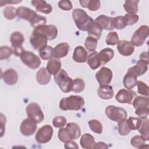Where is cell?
Segmentation results:
<instances>
[{
	"mask_svg": "<svg viewBox=\"0 0 149 149\" xmlns=\"http://www.w3.org/2000/svg\"><path fill=\"white\" fill-rule=\"evenodd\" d=\"M72 17L77 28L81 31H87L94 23L93 19L81 9H75L72 12Z\"/></svg>",
	"mask_w": 149,
	"mask_h": 149,
	"instance_id": "obj_1",
	"label": "cell"
},
{
	"mask_svg": "<svg viewBox=\"0 0 149 149\" xmlns=\"http://www.w3.org/2000/svg\"><path fill=\"white\" fill-rule=\"evenodd\" d=\"M84 105L83 98L80 95H70L68 97L63 98L59 102V108L62 111L73 110L79 111Z\"/></svg>",
	"mask_w": 149,
	"mask_h": 149,
	"instance_id": "obj_2",
	"label": "cell"
},
{
	"mask_svg": "<svg viewBox=\"0 0 149 149\" xmlns=\"http://www.w3.org/2000/svg\"><path fill=\"white\" fill-rule=\"evenodd\" d=\"M54 80L63 93H69L72 91L73 80L68 76L65 70L61 69V70L54 75Z\"/></svg>",
	"mask_w": 149,
	"mask_h": 149,
	"instance_id": "obj_3",
	"label": "cell"
},
{
	"mask_svg": "<svg viewBox=\"0 0 149 149\" xmlns=\"http://www.w3.org/2000/svg\"><path fill=\"white\" fill-rule=\"evenodd\" d=\"M105 112L110 120L117 122L126 119L127 116V112L125 109L114 105L108 106L105 108Z\"/></svg>",
	"mask_w": 149,
	"mask_h": 149,
	"instance_id": "obj_4",
	"label": "cell"
},
{
	"mask_svg": "<svg viewBox=\"0 0 149 149\" xmlns=\"http://www.w3.org/2000/svg\"><path fill=\"white\" fill-rule=\"evenodd\" d=\"M19 56L22 62L31 69H36L41 65V60L38 56L33 52L26 51L24 49Z\"/></svg>",
	"mask_w": 149,
	"mask_h": 149,
	"instance_id": "obj_5",
	"label": "cell"
},
{
	"mask_svg": "<svg viewBox=\"0 0 149 149\" xmlns=\"http://www.w3.org/2000/svg\"><path fill=\"white\" fill-rule=\"evenodd\" d=\"M149 34V28L147 25H142L133 33L131 38L132 44L136 47L141 46Z\"/></svg>",
	"mask_w": 149,
	"mask_h": 149,
	"instance_id": "obj_6",
	"label": "cell"
},
{
	"mask_svg": "<svg viewBox=\"0 0 149 149\" xmlns=\"http://www.w3.org/2000/svg\"><path fill=\"white\" fill-rule=\"evenodd\" d=\"M28 118L35 121L37 123L41 122L44 119V113L40 106L36 102L30 103L26 109Z\"/></svg>",
	"mask_w": 149,
	"mask_h": 149,
	"instance_id": "obj_7",
	"label": "cell"
},
{
	"mask_svg": "<svg viewBox=\"0 0 149 149\" xmlns=\"http://www.w3.org/2000/svg\"><path fill=\"white\" fill-rule=\"evenodd\" d=\"M24 38L20 31H14L12 33L10 37V41L13 48V53L15 55L19 56L24 49L22 47V44L24 42Z\"/></svg>",
	"mask_w": 149,
	"mask_h": 149,
	"instance_id": "obj_8",
	"label": "cell"
},
{
	"mask_svg": "<svg viewBox=\"0 0 149 149\" xmlns=\"http://www.w3.org/2000/svg\"><path fill=\"white\" fill-rule=\"evenodd\" d=\"M53 129L51 126L45 125L38 129L36 134V140L40 144H45L50 141L53 135Z\"/></svg>",
	"mask_w": 149,
	"mask_h": 149,
	"instance_id": "obj_9",
	"label": "cell"
},
{
	"mask_svg": "<svg viewBox=\"0 0 149 149\" xmlns=\"http://www.w3.org/2000/svg\"><path fill=\"white\" fill-rule=\"evenodd\" d=\"M47 41L48 39L44 35L33 30L30 38V42L34 49L40 50L47 46Z\"/></svg>",
	"mask_w": 149,
	"mask_h": 149,
	"instance_id": "obj_10",
	"label": "cell"
},
{
	"mask_svg": "<svg viewBox=\"0 0 149 149\" xmlns=\"http://www.w3.org/2000/svg\"><path fill=\"white\" fill-rule=\"evenodd\" d=\"M34 31L44 35L48 40H54L58 35V29L54 25H42L34 28Z\"/></svg>",
	"mask_w": 149,
	"mask_h": 149,
	"instance_id": "obj_11",
	"label": "cell"
},
{
	"mask_svg": "<svg viewBox=\"0 0 149 149\" xmlns=\"http://www.w3.org/2000/svg\"><path fill=\"white\" fill-rule=\"evenodd\" d=\"M136 96V93L133 90L121 89L116 94L115 98L119 103L131 104Z\"/></svg>",
	"mask_w": 149,
	"mask_h": 149,
	"instance_id": "obj_12",
	"label": "cell"
},
{
	"mask_svg": "<svg viewBox=\"0 0 149 149\" xmlns=\"http://www.w3.org/2000/svg\"><path fill=\"white\" fill-rule=\"evenodd\" d=\"M95 78L100 86L108 85L112 79V70L108 68L102 67L96 73Z\"/></svg>",
	"mask_w": 149,
	"mask_h": 149,
	"instance_id": "obj_13",
	"label": "cell"
},
{
	"mask_svg": "<svg viewBox=\"0 0 149 149\" xmlns=\"http://www.w3.org/2000/svg\"><path fill=\"white\" fill-rule=\"evenodd\" d=\"M36 129L37 123L29 118L24 119L20 126V132L24 136H30L33 135Z\"/></svg>",
	"mask_w": 149,
	"mask_h": 149,
	"instance_id": "obj_14",
	"label": "cell"
},
{
	"mask_svg": "<svg viewBox=\"0 0 149 149\" xmlns=\"http://www.w3.org/2000/svg\"><path fill=\"white\" fill-rule=\"evenodd\" d=\"M17 16L20 19L29 21L31 24L37 18L38 15L30 8L20 6L17 9Z\"/></svg>",
	"mask_w": 149,
	"mask_h": 149,
	"instance_id": "obj_15",
	"label": "cell"
},
{
	"mask_svg": "<svg viewBox=\"0 0 149 149\" xmlns=\"http://www.w3.org/2000/svg\"><path fill=\"white\" fill-rule=\"evenodd\" d=\"M148 61H146L143 59H139L136 65L130 68L127 72L132 73L135 75L136 77L143 75L148 69Z\"/></svg>",
	"mask_w": 149,
	"mask_h": 149,
	"instance_id": "obj_16",
	"label": "cell"
},
{
	"mask_svg": "<svg viewBox=\"0 0 149 149\" xmlns=\"http://www.w3.org/2000/svg\"><path fill=\"white\" fill-rule=\"evenodd\" d=\"M117 49L120 54L125 56H130L134 51V47L130 41L127 40L119 41Z\"/></svg>",
	"mask_w": 149,
	"mask_h": 149,
	"instance_id": "obj_17",
	"label": "cell"
},
{
	"mask_svg": "<svg viewBox=\"0 0 149 149\" xmlns=\"http://www.w3.org/2000/svg\"><path fill=\"white\" fill-rule=\"evenodd\" d=\"M94 22L97 23L102 30H111L114 29L113 26V17L105 15H100L94 20Z\"/></svg>",
	"mask_w": 149,
	"mask_h": 149,
	"instance_id": "obj_18",
	"label": "cell"
},
{
	"mask_svg": "<svg viewBox=\"0 0 149 149\" xmlns=\"http://www.w3.org/2000/svg\"><path fill=\"white\" fill-rule=\"evenodd\" d=\"M2 79L6 84L12 86L15 84L17 81L18 75L15 70L8 69L2 74Z\"/></svg>",
	"mask_w": 149,
	"mask_h": 149,
	"instance_id": "obj_19",
	"label": "cell"
},
{
	"mask_svg": "<svg viewBox=\"0 0 149 149\" xmlns=\"http://www.w3.org/2000/svg\"><path fill=\"white\" fill-rule=\"evenodd\" d=\"M32 6L35 7L36 10L45 14L50 13L52 10V8L50 4L43 0H33L31 2Z\"/></svg>",
	"mask_w": 149,
	"mask_h": 149,
	"instance_id": "obj_20",
	"label": "cell"
},
{
	"mask_svg": "<svg viewBox=\"0 0 149 149\" xmlns=\"http://www.w3.org/2000/svg\"><path fill=\"white\" fill-rule=\"evenodd\" d=\"M69 45L66 42L58 44L54 48L53 57L56 59H61L66 56L69 52Z\"/></svg>",
	"mask_w": 149,
	"mask_h": 149,
	"instance_id": "obj_21",
	"label": "cell"
},
{
	"mask_svg": "<svg viewBox=\"0 0 149 149\" xmlns=\"http://www.w3.org/2000/svg\"><path fill=\"white\" fill-rule=\"evenodd\" d=\"M87 52L82 46L76 47L73 52V59L77 63H84L87 59Z\"/></svg>",
	"mask_w": 149,
	"mask_h": 149,
	"instance_id": "obj_22",
	"label": "cell"
},
{
	"mask_svg": "<svg viewBox=\"0 0 149 149\" xmlns=\"http://www.w3.org/2000/svg\"><path fill=\"white\" fill-rule=\"evenodd\" d=\"M97 93L99 97L103 100H109L114 95V91L112 87L108 84L100 86Z\"/></svg>",
	"mask_w": 149,
	"mask_h": 149,
	"instance_id": "obj_23",
	"label": "cell"
},
{
	"mask_svg": "<svg viewBox=\"0 0 149 149\" xmlns=\"http://www.w3.org/2000/svg\"><path fill=\"white\" fill-rule=\"evenodd\" d=\"M66 129L68 131L70 140H76L81 135V130L76 123L70 122L66 125Z\"/></svg>",
	"mask_w": 149,
	"mask_h": 149,
	"instance_id": "obj_24",
	"label": "cell"
},
{
	"mask_svg": "<svg viewBox=\"0 0 149 149\" xmlns=\"http://www.w3.org/2000/svg\"><path fill=\"white\" fill-rule=\"evenodd\" d=\"M37 81L41 85L47 84L51 80V74L47 68H41L36 74Z\"/></svg>",
	"mask_w": 149,
	"mask_h": 149,
	"instance_id": "obj_25",
	"label": "cell"
},
{
	"mask_svg": "<svg viewBox=\"0 0 149 149\" xmlns=\"http://www.w3.org/2000/svg\"><path fill=\"white\" fill-rule=\"evenodd\" d=\"M80 144L83 148L93 149L95 144L94 137L89 133H85L82 135L80 140Z\"/></svg>",
	"mask_w": 149,
	"mask_h": 149,
	"instance_id": "obj_26",
	"label": "cell"
},
{
	"mask_svg": "<svg viewBox=\"0 0 149 149\" xmlns=\"http://www.w3.org/2000/svg\"><path fill=\"white\" fill-rule=\"evenodd\" d=\"M61 62L56 58L50 59L47 65V69L50 74L55 75L61 68Z\"/></svg>",
	"mask_w": 149,
	"mask_h": 149,
	"instance_id": "obj_27",
	"label": "cell"
},
{
	"mask_svg": "<svg viewBox=\"0 0 149 149\" xmlns=\"http://www.w3.org/2000/svg\"><path fill=\"white\" fill-rule=\"evenodd\" d=\"M98 56L101 61V65H104L113 58L114 56V51L110 48H106L100 51Z\"/></svg>",
	"mask_w": 149,
	"mask_h": 149,
	"instance_id": "obj_28",
	"label": "cell"
},
{
	"mask_svg": "<svg viewBox=\"0 0 149 149\" xmlns=\"http://www.w3.org/2000/svg\"><path fill=\"white\" fill-rule=\"evenodd\" d=\"M87 63L93 70H95L101 65V61L98 56V53L94 51L88 55Z\"/></svg>",
	"mask_w": 149,
	"mask_h": 149,
	"instance_id": "obj_29",
	"label": "cell"
},
{
	"mask_svg": "<svg viewBox=\"0 0 149 149\" xmlns=\"http://www.w3.org/2000/svg\"><path fill=\"white\" fill-rule=\"evenodd\" d=\"M137 77L132 73L127 72L123 80L124 87L128 90H131L137 84Z\"/></svg>",
	"mask_w": 149,
	"mask_h": 149,
	"instance_id": "obj_30",
	"label": "cell"
},
{
	"mask_svg": "<svg viewBox=\"0 0 149 149\" xmlns=\"http://www.w3.org/2000/svg\"><path fill=\"white\" fill-rule=\"evenodd\" d=\"M138 0L126 1L123 4L125 11L129 15H136L138 11Z\"/></svg>",
	"mask_w": 149,
	"mask_h": 149,
	"instance_id": "obj_31",
	"label": "cell"
},
{
	"mask_svg": "<svg viewBox=\"0 0 149 149\" xmlns=\"http://www.w3.org/2000/svg\"><path fill=\"white\" fill-rule=\"evenodd\" d=\"M102 31V29L94 20V23L87 30V34L88 37H91L97 40L100 38L101 36Z\"/></svg>",
	"mask_w": 149,
	"mask_h": 149,
	"instance_id": "obj_32",
	"label": "cell"
},
{
	"mask_svg": "<svg viewBox=\"0 0 149 149\" xmlns=\"http://www.w3.org/2000/svg\"><path fill=\"white\" fill-rule=\"evenodd\" d=\"M79 3L83 8H87L91 11L98 10L101 6V2L98 0H83L79 1Z\"/></svg>",
	"mask_w": 149,
	"mask_h": 149,
	"instance_id": "obj_33",
	"label": "cell"
},
{
	"mask_svg": "<svg viewBox=\"0 0 149 149\" xmlns=\"http://www.w3.org/2000/svg\"><path fill=\"white\" fill-rule=\"evenodd\" d=\"M141 122L139 128L137 129L139 132L141 134L142 137L145 141H148L149 140V123L148 119L147 118L141 119Z\"/></svg>",
	"mask_w": 149,
	"mask_h": 149,
	"instance_id": "obj_34",
	"label": "cell"
},
{
	"mask_svg": "<svg viewBox=\"0 0 149 149\" xmlns=\"http://www.w3.org/2000/svg\"><path fill=\"white\" fill-rule=\"evenodd\" d=\"M148 98L142 96H136L132 104L134 109H138L144 107H148Z\"/></svg>",
	"mask_w": 149,
	"mask_h": 149,
	"instance_id": "obj_35",
	"label": "cell"
},
{
	"mask_svg": "<svg viewBox=\"0 0 149 149\" xmlns=\"http://www.w3.org/2000/svg\"><path fill=\"white\" fill-rule=\"evenodd\" d=\"M54 48L49 45H47L39 50V55L43 60H48L53 57Z\"/></svg>",
	"mask_w": 149,
	"mask_h": 149,
	"instance_id": "obj_36",
	"label": "cell"
},
{
	"mask_svg": "<svg viewBox=\"0 0 149 149\" xmlns=\"http://www.w3.org/2000/svg\"><path fill=\"white\" fill-rule=\"evenodd\" d=\"M90 129L94 133L101 134L102 132V125L101 123L97 119H91L88 122Z\"/></svg>",
	"mask_w": 149,
	"mask_h": 149,
	"instance_id": "obj_37",
	"label": "cell"
},
{
	"mask_svg": "<svg viewBox=\"0 0 149 149\" xmlns=\"http://www.w3.org/2000/svg\"><path fill=\"white\" fill-rule=\"evenodd\" d=\"M145 140L141 136L136 135L133 136L130 140V143L132 146L135 148H144L145 147Z\"/></svg>",
	"mask_w": 149,
	"mask_h": 149,
	"instance_id": "obj_38",
	"label": "cell"
},
{
	"mask_svg": "<svg viewBox=\"0 0 149 149\" xmlns=\"http://www.w3.org/2000/svg\"><path fill=\"white\" fill-rule=\"evenodd\" d=\"M85 88V83L80 78H76L73 81L72 91L74 93H79L82 92Z\"/></svg>",
	"mask_w": 149,
	"mask_h": 149,
	"instance_id": "obj_39",
	"label": "cell"
},
{
	"mask_svg": "<svg viewBox=\"0 0 149 149\" xmlns=\"http://www.w3.org/2000/svg\"><path fill=\"white\" fill-rule=\"evenodd\" d=\"M131 130L129 129L126 119L118 122V132L121 136H126L130 133Z\"/></svg>",
	"mask_w": 149,
	"mask_h": 149,
	"instance_id": "obj_40",
	"label": "cell"
},
{
	"mask_svg": "<svg viewBox=\"0 0 149 149\" xmlns=\"http://www.w3.org/2000/svg\"><path fill=\"white\" fill-rule=\"evenodd\" d=\"M127 125L129 127V129L132 130H137L140 125H141V119L137 117H133L130 116L127 119H126Z\"/></svg>",
	"mask_w": 149,
	"mask_h": 149,
	"instance_id": "obj_41",
	"label": "cell"
},
{
	"mask_svg": "<svg viewBox=\"0 0 149 149\" xmlns=\"http://www.w3.org/2000/svg\"><path fill=\"white\" fill-rule=\"evenodd\" d=\"M3 16L7 20H12L17 16V9L13 6H7L3 11Z\"/></svg>",
	"mask_w": 149,
	"mask_h": 149,
	"instance_id": "obj_42",
	"label": "cell"
},
{
	"mask_svg": "<svg viewBox=\"0 0 149 149\" xmlns=\"http://www.w3.org/2000/svg\"><path fill=\"white\" fill-rule=\"evenodd\" d=\"M119 41L118 34L115 31H110L106 38V44L110 45H115Z\"/></svg>",
	"mask_w": 149,
	"mask_h": 149,
	"instance_id": "obj_43",
	"label": "cell"
},
{
	"mask_svg": "<svg viewBox=\"0 0 149 149\" xmlns=\"http://www.w3.org/2000/svg\"><path fill=\"white\" fill-rule=\"evenodd\" d=\"M84 45L88 51H95L97 46V40L91 37H88L85 40Z\"/></svg>",
	"mask_w": 149,
	"mask_h": 149,
	"instance_id": "obj_44",
	"label": "cell"
},
{
	"mask_svg": "<svg viewBox=\"0 0 149 149\" xmlns=\"http://www.w3.org/2000/svg\"><path fill=\"white\" fill-rule=\"evenodd\" d=\"M113 26L114 29L118 30L123 29L126 27L123 16H119L113 17Z\"/></svg>",
	"mask_w": 149,
	"mask_h": 149,
	"instance_id": "obj_45",
	"label": "cell"
},
{
	"mask_svg": "<svg viewBox=\"0 0 149 149\" xmlns=\"http://www.w3.org/2000/svg\"><path fill=\"white\" fill-rule=\"evenodd\" d=\"M13 50L8 46H1L0 48V59L3 60L9 58L13 54Z\"/></svg>",
	"mask_w": 149,
	"mask_h": 149,
	"instance_id": "obj_46",
	"label": "cell"
},
{
	"mask_svg": "<svg viewBox=\"0 0 149 149\" xmlns=\"http://www.w3.org/2000/svg\"><path fill=\"white\" fill-rule=\"evenodd\" d=\"M137 93L144 96L148 97L149 95V87L147 84L142 81H137Z\"/></svg>",
	"mask_w": 149,
	"mask_h": 149,
	"instance_id": "obj_47",
	"label": "cell"
},
{
	"mask_svg": "<svg viewBox=\"0 0 149 149\" xmlns=\"http://www.w3.org/2000/svg\"><path fill=\"white\" fill-rule=\"evenodd\" d=\"M66 119L62 116H57L53 119L52 125L55 127L61 128L66 124Z\"/></svg>",
	"mask_w": 149,
	"mask_h": 149,
	"instance_id": "obj_48",
	"label": "cell"
},
{
	"mask_svg": "<svg viewBox=\"0 0 149 149\" xmlns=\"http://www.w3.org/2000/svg\"><path fill=\"white\" fill-rule=\"evenodd\" d=\"M123 18L126 26L129 25H133L136 23L139 19V17L137 15L126 14L123 16Z\"/></svg>",
	"mask_w": 149,
	"mask_h": 149,
	"instance_id": "obj_49",
	"label": "cell"
},
{
	"mask_svg": "<svg viewBox=\"0 0 149 149\" xmlns=\"http://www.w3.org/2000/svg\"><path fill=\"white\" fill-rule=\"evenodd\" d=\"M58 138L63 143H65L69 140H72L70 139V137L69 136V134L68 133V131L65 128L61 127L59 129L58 131Z\"/></svg>",
	"mask_w": 149,
	"mask_h": 149,
	"instance_id": "obj_50",
	"label": "cell"
},
{
	"mask_svg": "<svg viewBox=\"0 0 149 149\" xmlns=\"http://www.w3.org/2000/svg\"><path fill=\"white\" fill-rule=\"evenodd\" d=\"M58 6L63 10L68 11L73 8V5L71 1L68 0L60 1L58 2Z\"/></svg>",
	"mask_w": 149,
	"mask_h": 149,
	"instance_id": "obj_51",
	"label": "cell"
},
{
	"mask_svg": "<svg viewBox=\"0 0 149 149\" xmlns=\"http://www.w3.org/2000/svg\"><path fill=\"white\" fill-rule=\"evenodd\" d=\"M149 111L148 107H144L141 108L136 109L135 113L139 117L140 119L147 118L148 115Z\"/></svg>",
	"mask_w": 149,
	"mask_h": 149,
	"instance_id": "obj_52",
	"label": "cell"
},
{
	"mask_svg": "<svg viewBox=\"0 0 149 149\" xmlns=\"http://www.w3.org/2000/svg\"><path fill=\"white\" fill-rule=\"evenodd\" d=\"M1 137H2L4 134L5 130V123L6 122V119L5 115H3V113H1Z\"/></svg>",
	"mask_w": 149,
	"mask_h": 149,
	"instance_id": "obj_53",
	"label": "cell"
},
{
	"mask_svg": "<svg viewBox=\"0 0 149 149\" xmlns=\"http://www.w3.org/2000/svg\"><path fill=\"white\" fill-rule=\"evenodd\" d=\"M64 147L65 148H79L77 144L72 140H69L65 142Z\"/></svg>",
	"mask_w": 149,
	"mask_h": 149,
	"instance_id": "obj_54",
	"label": "cell"
},
{
	"mask_svg": "<svg viewBox=\"0 0 149 149\" xmlns=\"http://www.w3.org/2000/svg\"><path fill=\"white\" fill-rule=\"evenodd\" d=\"M108 146L104 142L95 143L94 148H108Z\"/></svg>",
	"mask_w": 149,
	"mask_h": 149,
	"instance_id": "obj_55",
	"label": "cell"
},
{
	"mask_svg": "<svg viewBox=\"0 0 149 149\" xmlns=\"http://www.w3.org/2000/svg\"><path fill=\"white\" fill-rule=\"evenodd\" d=\"M139 59H143V60H145L146 61H148L149 62L148 52H142L140 54V55L139 56Z\"/></svg>",
	"mask_w": 149,
	"mask_h": 149,
	"instance_id": "obj_56",
	"label": "cell"
},
{
	"mask_svg": "<svg viewBox=\"0 0 149 149\" xmlns=\"http://www.w3.org/2000/svg\"><path fill=\"white\" fill-rule=\"evenodd\" d=\"M1 2H4L3 4L1 5V7L3 6V5H6V4L7 3H20L22 2V1H13V0H10V1H8V0H6V1H1Z\"/></svg>",
	"mask_w": 149,
	"mask_h": 149,
	"instance_id": "obj_57",
	"label": "cell"
}]
</instances>
